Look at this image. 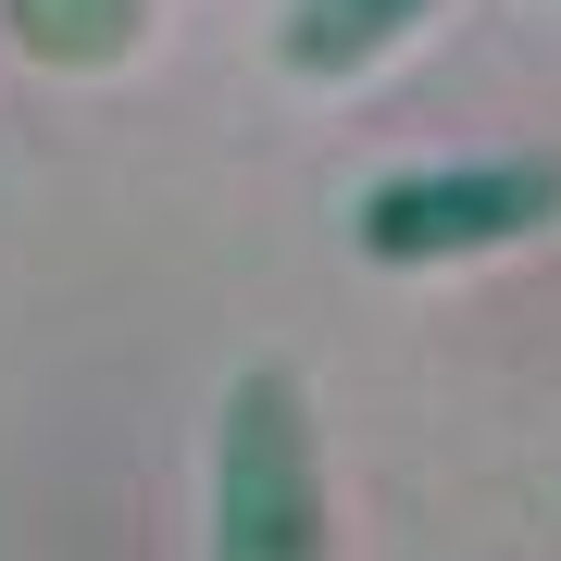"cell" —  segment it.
<instances>
[{"label": "cell", "mask_w": 561, "mask_h": 561, "mask_svg": "<svg viewBox=\"0 0 561 561\" xmlns=\"http://www.w3.org/2000/svg\"><path fill=\"white\" fill-rule=\"evenodd\" d=\"M549 213H561V162H449V175H387L362 201V250L375 262H449V250H500Z\"/></svg>", "instance_id": "6da1fadb"}, {"label": "cell", "mask_w": 561, "mask_h": 561, "mask_svg": "<svg viewBox=\"0 0 561 561\" xmlns=\"http://www.w3.org/2000/svg\"><path fill=\"white\" fill-rule=\"evenodd\" d=\"M312 537V461H300V400L275 375L238 387L225 424V561H300Z\"/></svg>", "instance_id": "7a4b0ae2"}, {"label": "cell", "mask_w": 561, "mask_h": 561, "mask_svg": "<svg viewBox=\"0 0 561 561\" xmlns=\"http://www.w3.org/2000/svg\"><path fill=\"white\" fill-rule=\"evenodd\" d=\"M424 13H437V0H300V13H287V62H300V76H350V62H375L387 38H412Z\"/></svg>", "instance_id": "3957f363"}, {"label": "cell", "mask_w": 561, "mask_h": 561, "mask_svg": "<svg viewBox=\"0 0 561 561\" xmlns=\"http://www.w3.org/2000/svg\"><path fill=\"white\" fill-rule=\"evenodd\" d=\"M13 25L38 50H62V62H101V50L138 38V0H13Z\"/></svg>", "instance_id": "277c9868"}]
</instances>
